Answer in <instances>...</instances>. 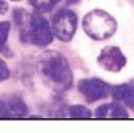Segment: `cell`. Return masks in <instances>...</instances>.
<instances>
[{
	"instance_id": "6da1fadb",
	"label": "cell",
	"mask_w": 134,
	"mask_h": 133,
	"mask_svg": "<svg viewBox=\"0 0 134 133\" xmlns=\"http://www.w3.org/2000/svg\"><path fill=\"white\" fill-rule=\"evenodd\" d=\"M38 73L43 82L55 92H66L72 85V71L62 54L44 51L38 58Z\"/></svg>"
},
{
	"instance_id": "7a4b0ae2",
	"label": "cell",
	"mask_w": 134,
	"mask_h": 133,
	"mask_svg": "<svg viewBox=\"0 0 134 133\" xmlns=\"http://www.w3.org/2000/svg\"><path fill=\"white\" fill-rule=\"evenodd\" d=\"M14 20L19 31L20 40L23 43L46 47L52 42V30L42 15L18 8L14 11Z\"/></svg>"
},
{
	"instance_id": "3957f363",
	"label": "cell",
	"mask_w": 134,
	"mask_h": 133,
	"mask_svg": "<svg viewBox=\"0 0 134 133\" xmlns=\"http://www.w3.org/2000/svg\"><path fill=\"white\" fill-rule=\"evenodd\" d=\"M83 30L94 40L111 38L117 31V20L107 11L93 9L83 18Z\"/></svg>"
},
{
	"instance_id": "277c9868",
	"label": "cell",
	"mask_w": 134,
	"mask_h": 133,
	"mask_svg": "<svg viewBox=\"0 0 134 133\" xmlns=\"http://www.w3.org/2000/svg\"><path fill=\"white\" fill-rule=\"evenodd\" d=\"M76 24H78L76 14L69 8H63L52 16L51 30L59 40L69 42L72 39L75 34Z\"/></svg>"
},
{
	"instance_id": "5b68a950",
	"label": "cell",
	"mask_w": 134,
	"mask_h": 133,
	"mask_svg": "<svg viewBox=\"0 0 134 133\" xmlns=\"http://www.w3.org/2000/svg\"><path fill=\"white\" fill-rule=\"evenodd\" d=\"M78 90L87 102L93 104L95 101L106 98L111 92V86L100 78H86L79 81Z\"/></svg>"
},
{
	"instance_id": "8992f818",
	"label": "cell",
	"mask_w": 134,
	"mask_h": 133,
	"mask_svg": "<svg viewBox=\"0 0 134 133\" xmlns=\"http://www.w3.org/2000/svg\"><path fill=\"white\" fill-rule=\"evenodd\" d=\"M98 63L102 69L110 73H119L126 66V57L117 46H106L98 55Z\"/></svg>"
},
{
	"instance_id": "52a82bcc",
	"label": "cell",
	"mask_w": 134,
	"mask_h": 133,
	"mask_svg": "<svg viewBox=\"0 0 134 133\" xmlns=\"http://www.w3.org/2000/svg\"><path fill=\"white\" fill-rule=\"evenodd\" d=\"M28 113V108L23 99L8 97L0 99V118H21Z\"/></svg>"
},
{
	"instance_id": "ba28073f",
	"label": "cell",
	"mask_w": 134,
	"mask_h": 133,
	"mask_svg": "<svg viewBox=\"0 0 134 133\" xmlns=\"http://www.w3.org/2000/svg\"><path fill=\"white\" fill-rule=\"evenodd\" d=\"M94 117L97 118H127V110L118 102L100 105L95 109Z\"/></svg>"
},
{
	"instance_id": "9c48e42d",
	"label": "cell",
	"mask_w": 134,
	"mask_h": 133,
	"mask_svg": "<svg viewBox=\"0 0 134 133\" xmlns=\"http://www.w3.org/2000/svg\"><path fill=\"white\" fill-rule=\"evenodd\" d=\"M131 85L133 83H124V85H117V86H111V92L110 94L113 95L115 102H122L126 104L129 101L130 97V90H131Z\"/></svg>"
},
{
	"instance_id": "30bf717a",
	"label": "cell",
	"mask_w": 134,
	"mask_h": 133,
	"mask_svg": "<svg viewBox=\"0 0 134 133\" xmlns=\"http://www.w3.org/2000/svg\"><path fill=\"white\" fill-rule=\"evenodd\" d=\"M11 30L9 22H0V52H3L7 57H11V51L9 47L7 46V38Z\"/></svg>"
},
{
	"instance_id": "8fae6325",
	"label": "cell",
	"mask_w": 134,
	"mask_h": 133,
	"mask_svg": "<svg viewBox=\"0 0 134 133\" xmlns=\"http://www.w3.org/2000/svg\"><path fill=\"white\" fill-rule=\"evenodd\" d=\"M60 0H28V3L34 7V9L38 12H48Z\"/></svg>"
},
{
	"instance_id": "7c38bea8",
	"label": "cell",
	"mask_w": 134,
	"mask_h": 133,
	"mask_svg": "<svg viewBox=\"0 0 134 133\" xmlns=\"http://www.w3.org/2000/svg\"><path fill=\"white\" fill-rule=\"evenodd\" d=\"M69 113H70V117H72V118H91L93 117V112L83 105L71 106L69 109Z\"/></svg>"
},
{
	"instance_id": "4fadbf2b",
	"label": "cell",
	"mask_w": 134,
	"mask_h": 133,
	"mask_svg": "<svg viewBox=\"0 0 134 133\" xmlns=\"http://www.w3.org/2000/svg\"><path fill=\"white\" fill-rule=\"evenodd\" d=\"M9 77V70H8V66L5 65V62L3 59H0V82L5 81Z\"/></svg>"
},
{
	"instance_id": "5bb4252c",
	"label": "cell",
	"mask_w": 134,
	"mask_h": 133,
	"mask_svg": "<svg viewBox=\"0 0 134 133\" xmlns=\"http://www.w3.org/2000/svg\"><path fill=\"white\" fill-rule=\"evenodd\" d=\"M126 105L129 108H131L134 110V83L131 85V90H130V97H129V101L126 102Z\"/></svg>"
},
{
	"instance_id": "9a60e30c",
	"label": "cell",
	"mask_w": 134,
	"mask_h": 133,
	"mask_svg": "<svg viewBox=\"0 0 134 133\" xmlns=\"http://www.w3.org/2000/svg\"><path fill=\"white\" fill-rule=\"evenodd\" d=\"M7 9H8V4L4 2V0H0V15L5 14Z\"/></svg>"
},
{
	"instance_id": "2e32d148",
	"label": "cell",
	"mask_w": 134,
	"mask_h": 133,
	"mask_svg": "<svg viewBox=\"0 0 134 133\" xmlns=\"http://www.w3.org/2000/svg\"><path fill=\"white\" fill-rule=\"evenodd\" d=\"M78 2H79V0H69V2H67V3H69V4H75V3H78Z\"/></svg>"
},
{
	"instance_id": "e0dca14e",
	"label": "cell",
	"mask_w": 134,
	"mask_h": 133,
	"mask_svg": "<svg viewBox=\"0 0 134 133\" xmlns=\"http://www.w3.org/2000/svg\"><path fill=\"white\" fill-rule=\"evenodd\" d=\"M12 2H19V0H12Z\"/></svg>"
}]
</instances>
